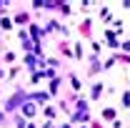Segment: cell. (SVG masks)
<instances>
[{
    "mask_svg": "<svg viewBox=\"0 0 130 128\" xmlns=\"http://www.w3.org/2000/svg\"><path fill=\"white\" fill-rule=\"evenodd\" d=\"M120 48L125 50V53H130V40H123V43H120Z\"/></svg>",
    "mask_w": 130,
    "mask_h": 128,
    "instance_id": "obj_4",
    "label": "cell"
},
{
    "mask_svg": "<svg viewBox=\"0 0 130 128\" xmlns=\"http://www.w3.org/2000/svg\"><path fill=\"white\" fill-rule=\"evenodd\" d=\"M103 118H105V121H115V111L113 108H105V111H103Z\"/></svg>",
    "mask_w": 130,
    "mask_h": 128,
    "instance_id": "obj_2",
    "label": "cell"
},
{
    "mask_svg": "<svg viewBox=\"0 0 130 128\" xmlns=\"http://www.w3.org/2000/svg\"><path fill=\"white\" fill-rule=\"evenodd\" d=\"M100 93H103V83H93V91H90V96L98 100V98H100Z\"/></svg>",
    "mask_w": 130,
    "mask_h": 128,
    "instance_id": "obj_1",
    "label": "cell"
},
{
    "mask_svg": "<svg viewBox=\"0 0 130 128\" xmlns=\"http://www.w3.org/2000/svg\"><path fill=\"white\" fill-rule=\"evenodd\" d=\"M63 128H70V126H63Z\"/></svg>",
    "mask_w": 130,
    "mask_h": 128,
    "instance_id": "obj_5",
    "label": "cell"
},
{
    "mask_svg": "<svg viewBox=\"0 0 130 128\" xmlns=\"http://www.w3.org/2000/svg\"><path fill=\"white\" fill-rule=\"evenodd\" d=\"M123 106L130 108V93H123Z\"/></svg>",
    "mask_w": 130,
    "mask_h": 128,
    "instance_id": "obj_3",
    "label": "cell"
}]
</instances>
